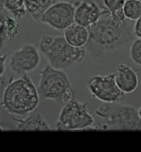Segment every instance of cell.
I'll list each match as a JSON object with an SVG mask.
<instances>
[{
  "label": "cell",
  "instance_id": "1",
  "mask_svg": "<svg viewBox=\"0 0 141 152\" xmlns=\"http://www.w3.org/2000/svg\"><path fill=\"white\" fill-rule=\"evenodd\" d=\"M126 18L122 12L112 13L105 7L101 10L98 21L88 28L89 38L85 48L93 59H103L132 40L131 34L125 32Z\"/></svg>",
  "mask_w": 141,
  "mask_h": 152
},
{
  "label": "cell",
  "instance_id": "2",
  "mask_svg": "<svg viewBox=\"0 0 141 152\" xmlns=\"http://www.w3.org/2000/svg\"><path fill=\"white\" fill-rule=\"evenodd\" d=\"M1 106L9 114L23 116L36 110L40 102L38 89L28 74L11 78L1 91Z\"/></svg>",
  "mask_w": 141,
  "mask_h": 152
},
{
  "label": "cell",
  "instance_id": "3",
  "mask_svg": "<svg viewBox=\"0 0 141 152\" xmlns=\"http://www.w3.org/2000/svg\"><path fill=\"white\" fill-rule=\"evenodd\" d=\"M97 119L91 130H141V118L132 105L105 104L95 111Z\"/></svg>",
  "mask_w": 141,
  "mask_h": 152
},
{
  "label": "cell",
  "instance_id": "4",
  "mask_svg": "<svg viewBox=\"0 0 141 152\" xmlns=\"http://www.w3.org/2000/svg\"><path fill=\"white\" fill-rule=\"evenodd\" d=\"M39 49L50 66L61 70L83 62L87 52L85 48L71 46L64 36L46 35L41 38Z\"/></svg>",
  "mask_w": 141,
  "mask_h": 152
},
{
  "label": "cell",
  "instance_id": "5",
  "mask_svg": "<svg viewBox=\"0 0 141 152\" xmlns=\"http://www.w3.org/2000/svg\"><path fill=\"white\" fill-rule=\"evenodd\" d=\"M38 90L40 97L64 105L74 99V93L67 75L49 64L39 72Z\"/></svg>",
  "mask_w": 141,
  "mask_h": 152
},
{
  "label": "cell",
  "instance_id": "6",
  "mask_svg": "<svg viewBox=\"0 0 141 152\" xmlns=\"http://www.w3.org/2000/svg\"><path fill=\"white\" fill-rule=\"evenodd\" d=\"M95 118L89 112V104L73 100L63 105L55 125L57 130H91Z\"/></svg>",
  "mask_w": 141,
  "mask_h": 152
},
{
  "label": "cell",
  "instance_id": "7",
  "mask_svg": "<svg viewBox=\"0 0 141 152\" xmlns=\"http://www.w3.org/2000/svg\"><path fill=\"white\" fill-rule=\"evenodd\" d=\"M88 86L92 96L105 104L120 102L125 98V94L116 83L114 73L93 76L89 80Z\"/></svg>",
  "mask_w": 141,
  "mask_h": 152
},
{
  "label": "cell",
  "instance_id": "8",
  "mask_svg": "<svg viewBox=\"0 0 141 152\" xmlns=\"http://www.w3.org/2000/svg\"><path fill=\"white\" fill-rule=\"evenodd\" d=\"M74 4L60 1L51 6L41 16L40 23L58 31H64L74 23Z\"/></svg>",
  "mask_w": 141,
  "mask_h": 152
},
{
  "label": "cell",
  "instance_id": "9",
  "mask_svg": "<svg viewBox=\"0 0 141 152\" xmlns=\"http://www.w3.org/2000/svg\"><path fill=\"white\" fill-rule=\"evenodd\" d=\"M40 50L32 44H25L14 51L10 57L11 70L18 75L28 74L36 71L41 62Z\"/></svg>",
  "mask_w": 141,
  "mask_h": 152
},
{
  "label": "cell",
  "instance_id": "10",
  "mask_svg": "<svg viewBox=\"0 0 141 152\" xmlns=\"http://www.w3.org/2000/svg\"><path fill=\"white\" fill-rule=\"evenodd\" d=\"M117 86L125 94H131L137 89L139 84L138 69L129 63L119 64L115 73Z\"/></svg>",
  "mask_w": 141,
  "mask_h": 152
},
{
  "label": "cell",
  "instance_id": "11",
  "mask_svg": "<svg viewBox=\"0 0 141 152\" xmlns=\"http://www.w3.org/2000/svg\"><path fill=\"white\" fill-rule=\"evenodd\" d=\"M75 4L74 22L88 28L96 23L101 15V9L93 0H83Z\"/></svg>",
  "mask_w": 141,
  "mask_h": 152
},
{
  "label": "cell",
  "instance_id": "12",
  "mask_svg": "<svg viewBox=\"0 0 141 152\" xmlns=\"http://www.w3.org/2000/svg\"><path fill=\"white\" fill-rule=\"evenodd\" d=\"M16 130H51V128L42 114L36 109L24 119L13 118Z\"/></svg>",
  "mask_w": 141,
  "mask_h": 152
},
{
  "label": "cell",
  "instance_id": "13",
  "mask_svg": "<svg viewBox=\"0 0 141 152\" xmlns=\"http://www.w3.org/2000/svg\"><path fill=\"white\" fill-rule=\"evenodd\" d=\"M19 30L20 26L15 18L6 15H1L0 48L1 53L6 48L8 42L17 35Z\"/></svg>",
  "mask_w": 141,
  "mask_h": 152
},
{
  "label": "cell",
  "instance_id": "14",
  "mask_svg": "<svg viewBox=\"0 0 141 152\" xmlns=\"http://www.w3.org/2000/svg\"><path fill=\"white\" fill-rule=\"evenodd\" d=\"M64 37L73 47L81 48L86 45L89 38L88 28L74 22L63 31Z\"/></svg>",
  "mask_w": 141,
  "mask_h": 152
},
{
  "label": "cell",
  "instance_id": "15",
  "mask_svg": "<svg viewBox=\"0 0 141 152\" xmlns=\"http://www.w3.org/2000/svg\"><path fill=\"white\" fill-rule=\"evenodd\" d=\"M62 0H24L27 12L36 22L40 20L44 13L56 2Z\"/></svg>",
  "mask_w": 141,
  "mask_h": 152
},
{
  "label": "cell",
  "instance_id": "16",
  "mask_svg": "<svg viewBox=\"0 0 141 152\" xmlns=\"http://www.w3.org/2000/svg\"><path fill=\"white\" fill-rule=\"evenodd\" d=\"M5 9L12 14L13 18L20 19L26 14L24 0H0L1 12Z\"/></svg>",
  "mask_w": 141,
  "mask_h": 152
},
{
  "label": "cell",
  "instance_id": "17",
  "mask_svg": "<svg viewBox=\"0 0 141 152\" xmlns=\"http://www.w3.org/2000/svg\"><path fill=\"white\" fill-rule=\"evenodd\" d=\"M124 14L129 20L137 21L141 16V1L127 0L123 8Z\"/></svg>",
  "mask_w": 141,
  "mask_h": 152
},
{
  "label": "cell",
  "instance_id": "18",
  "mask_svg": "<svg viewBox=\"0 0 141 152\" xmlns=\"http://www.w3.org/2000/svg\"><path fill=\"white\" fill-rule=\"evenodd\" d=\"M129 54L132 61L141 66V39H138L132 43Z\"/></svg>",
  "mask_w": 141,
  "mask_h": 152
},
{
  "label": "cell",
  "instance_id": "19",
  "mask_svg": "<svg viewBox=\"0 0 141 152\" xmlns=\"http://www.w3.org/2000/svg\"><path fill=\"white\" fill-rule=\"evenodd\" d=\"M105 8L114 13L123 9L126 0H103Z\"/></svg>",
  "mask_w": 141,
  "mask_h": 152
},
{
  "label": "cell",
  "instance_id": "20",
  "mask_svg": "<svg viewBox=\"0 0 141 152\" xmlns=\"http://www.w3.org/2000/svg\"><path fill=\"white\" fill-rule=\"evenodd\" d=\"M6 59H7V56L6 54H1V57H0V76H3L5 75L6 69Z\"/></svg>",
  "mask_w": 141,
  "mask_h": 152
},
{
  "label": "cell",
  "instance_id": "21",
  "mask_svg": "<svg viewBox=\"0 0 141 152\" xmlns=\"http://www.w3.org/2000/svg\"><path fill=\"white\" fill-rule=\"evenodd\" d=\"M134 33L138 39H141V16L136 21L134 28Z\"/></svg>",
  "mask_w": 141,
  "mask_h": 152
},
{
  "label": "cell",
  "instance_id": "22",
  "mask_svg": "<svg viewBox=\"0 0 141 152\" xmlns=\"http://www.w3.org/2000/svg\"><path fill=\"white\" fill-rule=\"evenodd\" d=\"M138 114H139V115L140 117L141 118V107H140L139 109H138Z\"/></svg>",
  "mask_w": 141,
  "mask_h": 152
}]
</instances>
